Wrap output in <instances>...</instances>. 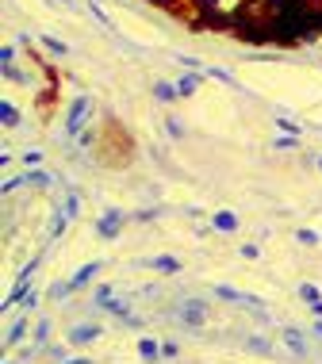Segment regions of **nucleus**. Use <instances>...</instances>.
Here are the masks:
<instances>
[{
	"label": "nucleus",
	"mask_w": 322,
	"mask_h": 364,
	"mask_svg": "<svg viewBox=\"0 0 322 364\" xmlns=\"http://www.w3.org/2000/svg\"><path fill=\"white\" fill-rule=\"evenodd\" d=\"M89 107H92L89 96H77V104L70 107V134H81V131H85V119H89Z\"/></svg>",
	"instance_id": "nucleus-1"
},
{
	"label": "nucleus",
	"mask_w": 322,
	"mask_h": 364,
	"mask_svg": "<svg viewBox=\"0 0 322 364\" xmlns=\"http://www.w3.org/2000/svg\"><path fill=\"white\" fill-rule=\"evenodd\" d=\"M123 230V215L119 211H107L100 223H96V234H100V238H115V234Z\"/></svg>",
	"instance_id": "nucleus-2"
},
{
	"label": "nucleus",
	"mask_w": 322,
	"mask_h": 364,
	"mask_svg": "<svg viewBox=\"0 0 322 364\" xmlns=\"http://www.w3.org/2000/svg\"><path fill=\"white\" fill-rule=\"evenodd\" d=\"M100 269H104V261H89L85 269H77L73 277H70V288L77 291V288H85V284H92V277H96Z\"/></svg>",
	"instance_id": "nucleus-3"
},
{
	"label": "nucleus",
	"mask_w": 322,
	"mask_h": 364,
	"mask_svg": "<svg viewBox=\"0 0 322 364\" xmlns=\"http://www.w3.org/2000/svg\"><path fill=\"white\" fill-rule=\"evenodd\" d=\"M200 4V12H222V16H230V12H238L246 0H196Z\"/></svg>",
	"instance_id": "nucleus-4"
},
{
	"label": "nucleus",
	"mask_w": 322,
	"mask_h": 364,
	"mask_svg": "<svg viewBox=\"0 0 322 364\" xmlns=\"http://www.w3.org/2000/svg\"><path fill=\"white\" fill-rule=\"evenodd\" d=\"M35 264H38V261H31L23 272H19V284H16V291L8 295V307H16L19 299H27V288H31V272H35Z\"/></svg>",
	"instance_id": "nucleus-5"
},
{
	"label": "nucleus",
	"mask_w": 322,
	"mask_h": 364,
	"mask_svg": "<svg viewBox=\"0 0 322 364\" xmlns=\"http://www.w3.org/2000/svg\"><path fill=\"white\" fill-rule=\"evenodd\" d=\"M215 295H219V299H230V303H249V307H261V299H253V295L238 291V288H227V284H219Z\"/></svg>",
	"instance_id": "nucleus-6"
},
{
	"label": "nucleus",
	"mask_w": 322,
	"mask_h": 364,
	"mask_svg": "<svg viewBox=\"0 0 322 364\" xmlns=\"http://www.w3.org/2000/svg\"><path fill=\"white\" fill-rule=\"evenodd\" d=\"M181 322H184V326H200V322H203V303H181Z\"/></svg>",
	"instance_id": "nucleus-7"
},
{
	"label": "nucleus",
	"mask_w": 322,
	"mask_h": 364,
	"mask_svg": "<svg viewBox=\"0 0 322 364\" xmlns=\"http://www.w3.org/2000/svg\"><path fill=\"white\" fill-rule=\"evenodd\" d=\"M100 338V326H92V322H85V326H73L70 330V341L73 346H85V341H96Z\"/></svg>",
	"instance_id": "nucleus-8"
},
{
	"label": "nucleus",
	"mask_w": 322,
	"mask_h": 364,
	"mask_svg": "<svg viewBox=\"0 0 322 364\" xmlns=\"http://www.w3.org/2000/svg\"><path fill=\"white\" fill-rule=\"evenodd\" d=\"M177 96H181V88L173 85V81H158V85H154V100H161V104H173Z\"/></svg>",
	"instance_id": "nucleus-9"
},
{
	"label": "nucleus",
	"mask_w": 322,
	"mask_h": 364,
	"mask_svg": "<svg viewBox=\"0 0 322 364\" xmlns=\"http://www.w3.org/2000/svg\"><path fill=\"white\" fill-rule=\"evenodd\" d=\"M200 81H203V73H196V70H188V73H184L181 81H177V88H181V96H192V92H196V88H200Z\"/></svg>",
	"instance_id": "nucleus-10"
},
{
	"label": "nucleus",
	"mask_w": 322,
	"mask_h": 364,
	"mask_svg": "<svg viewBox=\"0 0 322 364\" xmlns=\"http://www.w3.org/2000/svg\"><path fill=\"white\" fill-rule=\"evenodd\" d=\"M38 43H43V50H50L54 58H65V54H70V46H65L62 38H54V35H43Z\"/></svg>",
	"instance_id": "nucleus-11"
},
{
	"label": "nucleus",
	"mask_w": 322,
	"mask_h": 364,
	"mask_svg": "<svg viewBox=\"0 0 322 364\" xmlns=\"http://www.w3.org/2000/svg\"><path fill=\"white\" fill-rule=\"evenodd\" d=\"M142 264L161 269V272H181V261H177V257H150V261H142Z\"/></svg>",
	"instance_id": "nucleus-12"
},
{
	"label": "nucleus",
	"mask_w": 322,
	"mask_h": 364,
	"mask_svg": "<svg viewBox=\"0 0 322 364\" xmlns=\"http://www.w3.org/2000/svg\"><path fill=\"white\" fill-rule=\"evenodd\" d=\"M0 119H4V127H19V112L12 107V100H0Z\"/></svg>",
	"instance_id": "nucleus-13"
},
{
	"label": "nucleus",
	"mask_w": 322,
	"mask_h": 364,
	"mask_svg": "<svg viewBox=\"0 0 322 364\" xmlns=\"http://www.w3.org/2000/svg\"><path fill=\"white\" fill-rule=\"evenodd\" d=\"M234 226H238V215H234V211H219V215H215V230H234Z\"/></svg>",
	"instance_id": "nucleus-14"
},
{
	"label": "nucleus",
	"mask_w": 322,
	"mask_h": 364,
	"mask_svg": "<svg viewBox=\"0 0 322 364\" xmlns=\"http://www.w3.org/2000/svg\"><path fill=\"white\" fill-rule=\"evenodd\" d=\"M299 299H307L311 307H315V303H322V295H318L315 284H299Z\"/></svg>",
	"instance_id": "nucleus-15"
},
{
	"label": "nucleus",
	"mask_w": 322,
	"mask_h": 364,
	"mask_svg": "<svg viewBox=\"0 0 322 364\" xmlns=\"http://www.w3.org/2000/svg\"><path fill=\"white\" fill-rule=\"evenodd\" d=\"M27 184H38V188H46V184H54V176H50V173L31 169V173H27Z\"/></svg>",
	"instance_id": "nucleus-16"
},
{
	"label": "nucleus",
	"mask_w": 322,
	"mask_h": 364,
	"mask_svg": "<svg viewBox=\"0 0 322 364\" xmlns=\"http://www.w3.org/2000/svg\"><path fill=\"white\" fill-rule=\"evenodd\" d=\"M65 223H70V215H65V211H54V223H50V238H58V234L65 230Z\"/></svg>",
	"instance_id": "nucleus-17"
},
{
	"label": "nucleus",
	"mask_w": 322,
	"mask_h": 364,
	"mask_svg": "<svg viewBox=\"0 0 322 364\" xmlns=\"http://www.w3.org/2000/svg\"><path fill=\"white\" fill-rule=\"evenodd\" d=\"M139 353H142V360H154V357H161V346H154V341H139Z\"/></svg>",
	"instance_id": "nucleus-18"
},
{
	"label": "nucleus",
	"mask_w": 322,
	"mask_h": 364,
	"mask_svg": "<svg viewBox=\"0 0 322 364\" xmlns=\"http://www.w3.org/2000/svg\"><path fill=\"white\" fill-rule=\"evenodd\" d=\"M77 211H81V196H65V215H70V219H77Z\"/></svg>",
	"instance_id": "nucleus-19"
},
{
	"label": "nucleus",
	"mask_w": 322,
	"mask_h": 364,
	"mask_svg": "<svg viewBox=\"0 0 322 364\" xmlns=\"http://www.w3.org/2000/svg\"><path fill=\"white\" fill-rule=\"evenodd\" d=\"M277 127H280L284 134H299V123H296V119H288V115H280V119H277Z\"/></svg>",
	"instance_id": "nucleus-20"
},
{
	"label": "nucleus",
	"mask_w": 322,
	"mask_h": 364,
	"mask_svg": "<svg viewBox=\"0 0 322 364\" xmlns=\"http://www.w3.org/2000/svg\"><path fill=\"white\" fill-rule=\"evenodd\" d=\"M296 238L304 242V245H318V234H315V230H307V226H304V230H296Z\"/></svg>",
	"instance_id": "nucleus-21"
},
{
	"label": "nucleus",
	"mask_w": 322,
	"mask_h": 364,
	"mask_svg": "<svg viewBox=\"0 0 322 364\" xmlns=\"http://www.w3.org/2000/svg\"><path fill=\"white\" fill-rule=\"evenodd\" d=\"M211 77H215V81H222V85H238V81H234V73L230 70H208Z\"/></svg>",
	"instance_id": "nucleus-22"
},
{
	"label": "nucleus",
	"mask_w": 322,
	"mask_h": 364,
	"mask_svg": "<svg viewBox=\"0 0 322 364\" xmlns=\"http://www.w3.org/2000/svg\"><path fill=\"white\" fill-rule=\"evenodd\" d=\"M38 161H43V150H27V154H23V165H27V169H35Z\"/></svg>",
	"instance_id": "nucleus-23"
},
{
	"label": "nucleus",
	"mask_w": 322,
	"mask_h": 364,
	"mask_svg": "<svg viewBox=\"0 0 322 364\" xmlns=\"http://www.w3.org/2000/svg\"><path fill=\"white\" fill-rule=\"evenodd\" d=\"M23 333H27V322H16V326L8 330V341H19V338H23Z\"/></svg>",
	"instance_id": "nucleus-24"
},
{
	"label": "nucleus",
	"mask_w": 322,
	"mask_h": 364,
	"mask_svg": "<svg viewBox=\"0 0 322 364\" xmlns=\"http://www.w3.org/2000/svg\"><path fill=\"white\" fill-rule=\"evenodd\" d=\"M50 330H54V326H50V318H43V322H38V330H35V333H38V341H46V338H50Z\"/></svg>",
	"instance_id": "nucleus-25"
},
{
	"label": "nucleus",
	"mask_w": 322,
	"mask_h": 364,
	"mask_svg": "<svg viewBox=\"0 0 322 364\" xmlns=\"http://www.w3.org/2000/svg\"><path fill=\"white\" fill-rule=\"evenodd\" d=\"M288 146H296V134H284V139H277V150H288Z\"/></svg>",
	"instance_id": "nucleus-26"
},
{
	"label": "nucleus",
	"mask_w": 322,
	"mask_h": 364,
	"mask_svg": "<svg viewBox=\"0 0 322 364\" xmlns=\"http://www.w3.org/2000/svg\"><path fill=\"white\" fill-rule=\"evenodd\" d=\"M169 134H173V139H181V134H184V127H181V119H169Z\"/></svg>",
	"instance_id": "nucleus-27"
},
{
	"label": "nucleus",
	"mask_w": 322,
	"mask_h": 364,
	"mask_svg": "<svg viewBox=\"0 0 322 364\" xmlns=\"http://www.w3.org/2000/svg\"><path fill=\"white\" fill-rule=\"evenodd\" d=\"M161 357L173 360V357H177V346H169V341H165V346H161Z\"/></svg>",
	"instance_id": "nucleus-28"
},
{
	"label": "nucleus",
	"mask_w": 322,
	"mask_h": 364,
	"mask_svg": "<svg viewBox=\"0 0 322 364\" xmlns=\"http://www.w3.org/2000/svg\"><path fill=\"white\" fill-rule=\"evenodd\" d=\"M65 364H89V360H85V357H77V360H65Z\"/></svg>",
	"instance_id": "nucleus-29"
},
{
	"label": "nucleus",
	"mask_w": 322,
	"mask_h": 364,
	"mask_svg": "<svg viewBox=\"0 0 322 364\" xmlns=\"http://www.w3.org/2000/svg\"><path fill=\"white\" fill-rule=\"evenodd\" d=\"M315 333H318V338H322V318H318V326H315Z\"/></svg>",
	"instance_id": "nucleus-30"
},
{
	"label": "nucleus",
	"mask_w": 322,
	"mask_h": 364,
	"mask_svg": "<svg viewBox=\"0 0 322 364\" xmlns=\"http://www.w3.org/2000/svg\"><path fill=\"white\" fill-rule=\"evenodd\" d=\"M58 4H70V0H58Z\"/></svg>",
	"instance_id": "nucleus-31"
},
{
	"label": "nucleus",
	"mask_w": 322,
	"mask_h": 364,
	"mask_svg": "<svg viewBox=\"0 0 322 364\" xmlns=\"http://www.w3.org/2000/svg\"><path fill=\"white\" fill-rule=\"evenodd\" d=\"M318 169H322V157H318Z\"/></svg>",
	"instance_id": "nucleus-32"
},
{
	"label": "nucleus",
	"mask_w": 322,
	"mask_h": 364,
	"mask_svg": "<svg viewBox=\"0 0 322 364\" xmlns=\"http://www.w3.org/2000/svg\"><path fill=\"white\" fill-rule=\"evenodd\" d=\"M8 364H12V360H8Z\"/></svg>",
	"instance_id": "nucleus-33"
}]
</instances>
